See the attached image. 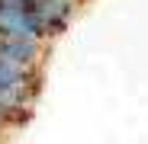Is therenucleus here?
Listing matches in <instances>:
<instances>
[{
	"label": "nucleus",
	"mask_w": 148,
	"mask_h": 144,
	"mask_svg": "<svg viewBox=\"0 0 148 144\" xmlns=\"http://www.w3.org/2000/svg\"><path fill=\"white\" fill-rule=\"evenodd\" d=\"M32 118V106H7L0 103V135H10L23 125H29Z\"/></svg>",
	"instance_id": "3"
},
{
	"label": "nucleus",
	"mask_w": 148,
	"mask_h": 144,
	"mask_svg": "<svg viewBox=\"0 0 148 144\" xmlns=\"http://www.w3.org/2000/svg\"><path fill=\"white\" fill-rule=\"evenodd\" d=\"M42 93V67H19L0 58V103L36 106Z\"/></svg>",
	"instance_id": "1"
},
{
	"label": "nucleus",
	"mask_w": 148,
	"mask_h": 144,
	"mask_svg": "<svg viewBox=\"0 0 148 144\" xmlns=\"http://www.w3.org/2000/svg\"><path fill=\"white\" fill-rule=\"evenodd\" d=\"M74 3H77V0H74Z\"/></svg>",
	"instance_id": "4"
},
{
	"label": "nucleus",
	"mask_w": 148,
	"mask_h": 144,
	"mask_svg": "<svg viewBox=\"0 0 148 144\" xmlns=\"http://www.w3.org/2000/svg\"><path fill=\"white\" fill-rule=\"evenodd\" d=\"M45 45L42 39H23V35H0V58L19 64V67H42L45 58Z\"/></svg>",
	"instance_id": "2"
}]
</instances>
